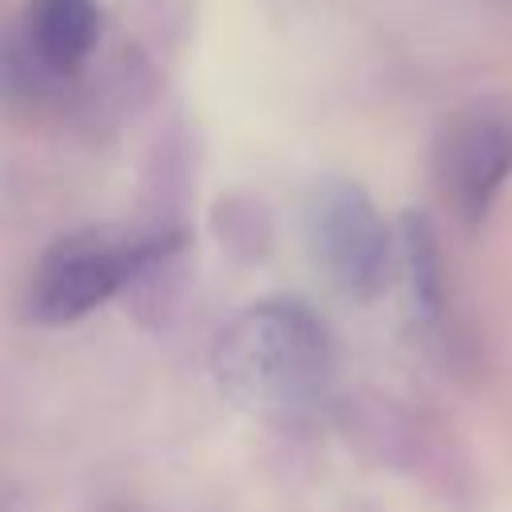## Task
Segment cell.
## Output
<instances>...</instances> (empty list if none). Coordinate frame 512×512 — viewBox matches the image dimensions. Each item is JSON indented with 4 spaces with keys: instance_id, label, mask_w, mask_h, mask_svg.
I'll use <instances>...</instances> for the list:
<instances>
[{
    "instance_id": "1",
    "label": "cell",
    "mask_w": 512,
    "mask_h": 512,
    "mask_svg": "<svg viewBox=\"0 0 512 512\" xmlns=\"http://www.w3.org/2000/svg\"><path fill=\"white\" fill-rule=\"evenodd\" d=\"M212 368L236 404L300 416L324 396L332 352L324 324L300 300H260L220 332Z\"/></svg>"
},
{
    "instance_id": "2",
    "label": "cell",
    "mask_w": 512,
    "mask_h": 512,
    "mask_svg": "<svg viewBox=\"0 0 512 512\" xmlns=\"http://www.w3.org/2000/svg\"><path fill=\"white\" fill-rule=\"evenodd\" d=\"M304 232L320 268L348 296H376L388 280L392 236L368 192L352 180H320L304 204Z\"/></svg>"
},
{
    "instance_id": "3",
    "label": "cell",
    "mask_w": 512,
    "mask_h": 512,
    "mask_svg": "<svg viewBox=\"0 0 512 512\" xmlns=\"http://www.w3.org/2000/svg\"><path fill=\"white\" fill-rule=\"evenodd\" d=\"M156 252H164L156 240L116 244L92 232L68 236L44 256L28 292V316L36 324H72L116 296L140 268L156 260Z\"/></svg>"
},
{
    "instance_id": "4",
    "label": "cell",
    "mask_w": 512,
    "mask_h": 512,
    "mask_svg": "<svg viewBox=\"0 0 512 512\" xmlns=\"http://www.w3.org/2000/svg\"><path fill=\"white\" fill-rule=\"evenodd\" d=\"M440 176L464 220H484L512 176V108L488 104L460 116L444 140Z\"/></svg>"
},
{
    "instance_id": "5",
    "label": "cell",
    "mask_w": 512,
    "mask_h": 512,
    "mask_svg": "<svg viewBox=\"0 0 512 512\" xmlns=\"http://www.w3.org/2000/svg\"><path fill=\"white\" fill-rule=\"evenodd\" d=\"M28 52L48 72L76 68L100 32L96 0H32L28 4Z\"/></svg>"
},
{
    "instance_id": "6",
    "label": "cell",
    "mask_w": 512,
    "mask_h": 512,
    "mask_svg": "<svg viewBox=\"0 0 512 512\" xmlns=\"http://www.w3.org/2000/svg\"><path fill=\"white\" fill-rule=\"evenodd\" d=\"M400 248H404V264H408V280H412V296L420 304L424 316L440 312V296H444V276H440V252H436V236L428 228V220L420 212H408L400 224Z\"/></svg>"
}]
</instances>
